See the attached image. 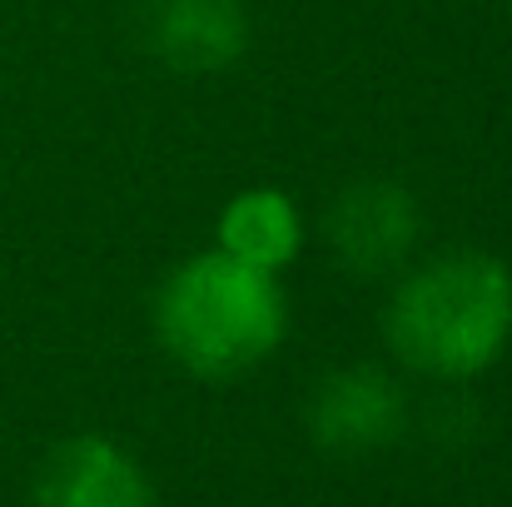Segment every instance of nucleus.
<instances>
[{
  "mask_svg": "<svg viewBox=\"0 0 512 507\" xmlns=\"http://www.w3.org/2000/svg\"><path fill=\"white\" fill-rule=\"evenodd\" d=\"M304 239H309L304 209L274 184L239 189L219 209V224H214V249L264 274H284L304 254Z\"/></svg>",
  "mask_w": 512,
  "mask_h": 507,
  "instance_id": "0eeeda50",
  "label": "nucleus"
},
{
  "mask_svg": "<svg viewBox=\"0 0 512 507\" xmlns=\"http://www.w3.org/2000/svg\"><path fill=\"white\" fill-rule=\"evenodd\" d=\"M423 214L418 199L393 179H358L329 204V249L353 279H393L408 269Z\"/></svg>",
  "mask_w": 512,
  "mask_h": 507,
  "instance_id": "7ed1b4c3",
  "label": "nucleus"
},
{
  "mask_svg": "<svg viewBox=\"0 0 512 507\" xmlns=\"http://www.w3.org/2000/svg\"><path fill=\"white\" fill-rule=\"evenodd\" d=\"M383 338L393 358L433 383L488 373L512 343V269L483 249H448L398 274Z\"/></svg>",
  "mask_w": 512,
  "mask_h": 507,
  "instance_id": "f257e3e1",
  "label": "nucleus"
},
{
  "mask_svg": "<svg viewBox=\"0 0 512 507\" xmlns=\"http://www.w3.org/2000/svg\"><path fill=\"white\" fill-rule=\"evenodd\" d=\"M30 507H155L150 473L105 433L55 443L35 473Z\"/></svg>",
  "mask_w": 512,
  "mask_h": 507,
  "instance_id": "39448f33",
  "label": "nucleus"
},
{
  "mask_svg": "<svg viewBox=\"0 0 512 507\" xmlns=\"http://www.w3.org/2000/svg\"><path fill=\"white\" fill-rule=\"evenodd\" d=\"M309 438L334 458H368L398 443L408 423V398L393 373L373 363H348L319 378L309 398Z\"/></svg>",
  "mask_w": 512,
  "mask_h": 507,
  "instance_id": "20e7f679",
  "label": "nucleus"
},
{
  "mask_svg": "<svg viewBox=\"0 0 512 507\" xmlns=\"http://www.w3.org/2000/svg\"><path fill=\"white\" fill-rule=\"evenodd\" d=\"M145 40L174 75H219L249 45L244 0H150Z\"/></svg>",
  "mask_w": 512,
  "mask_h": 507,
  "instance_id": "423d86ee",
  "label": "nucleus"
},
{
  "mask_svg": "<svg viewBox=\"0 0 512 507\" xmlns=\"http://www.w3.org/2000/svg\"><path fill=\"white\" fill-rule=\"evenodd\" d=\"M289 334L279 274L249 269L224 249H199L174 264L155 294V338L204 383H234L269 363Z\"/></svg>",
  "mask_w": 512,
  "mask_h": 507,
  "instance_id": "f03ea898",
  "label": "nucleus"
},
{
  "mask_svg": "<svg viewBox=\"0 0 512 507\" xmlns=\"http://www.w3.org/2000/svg\"><path fill=\"white\" fill-rule=\"evenodd\" d=\"M508 5H512V0H508Z\"/></svg>",
  "mask_w": 512,
  "mask_h": 507,
  "instance_id": "6e6552de",
  "label": "nucleus"
}]
</instances>
